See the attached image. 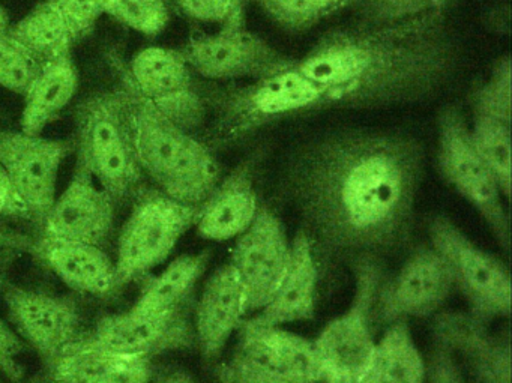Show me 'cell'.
<instances>
[{
  "label": "cell",
  "instance_id": "obj_22",
  "mask_svg": "<svg viewBox=\"0 0 512 383\" xmlns=\"http://www.w3.org/2000/svg\"><path fill=\"white\" fill-rule=\"evenodd\" d=\"M233 356L253 367L278 371L304 382L323 383L314 340L287 331L283 326L242 323L238 350Z\"/></svg>",
  "mask_w": 512,
  "mask_h": 383
},
{
  "label": "cell",
  "instance_id": "obj_21",
  "mask_svg": "<svg viewBox=\"0 0 512 383\" xmlns=\"http://www.w3.org/2000/svg\"><path fill=\"white\" fill-rule=\"evenodd\" d=\"M248 313L244 286L230 263L215 269L194 307L196 347L206 361H217Z\"/></svg>",
  "mask_w": 512,
  "mask_h": 383
},
{
  "label": "cell",
  "instance_id": "obj_7",
  "mask_svg": "<svg viewBox=\"0 0 512 383\" xmlns=\"http://www.w3.org/2000/svg\"><path fill=\"white\" fill-rule=\"evenodd\" d=\"M355 277L349 308L314 338L323 383H356L374 346V307L383 281L382 262L359 259L350 265Z\"/></svg>",
  "mask_w": 512,
  "mask_h": 383
},
{
  "label": "cell",
  "instance_id": "obj_27",
  "mask_svg": "<svg viewBox=\"0 0 512 383\" xmlns=\"http://www.w3.org/2000/svg\"><path fill=\"white\" fill-rule=\"evenodd\" d=\"M17 40L40 64L73 55L79 35L55 0H44L14 25Z\"/></svg>",
  "mask_w": 512,
  "mask_h": 383
},
{
  "label": "cell",
  "instance_id": "obj_41",
  "mask_svg": "<svg viewBox=\"0 0 512 383\" xmlns=\"http://www.w3.org/2000/svg\"><path fill=\"white\" fill-rule=\"evenodd\" d=\"M0 217L26 218L25 206L17 196L2 164H0Z\"/></svg>",
  "mask_w": 512,
  "mask_h": 383
},
{
  "label": "cell",
  "instance_id": "obj_16",
  "mask_svg": "<svg viewBox=\"0 0 512 383\" xmlns=\"http://www.w3.org/2000/svg\"><path fill=\"white\" fill-rule=\"evenodd\" d=\"M292 242L274 209L260 205L251 226L236 238L232 262L245 295L248 313H259L274 296L289 266Z\"/></svg>",
  "mask_w": 512,
  "mask_h": 383
},
{
  "label": "cell",
  "instance_id": "obj_19",
  "mask_svg": "<svg viewBox=\"0 0 512 383\" xmlns=\"http://www.w3.org/2000/svg\"><path fill=\"white\" fill-rule=\"evenodd\" d=\"M433 337L466 361L476 382L512 383L509 331L493 332L473 314L445 311L434 319Z\"/></svg>",
  "mask_w": 512,
  "mask_h": 383
},
{
  "label": "cell",
  "instance_id": "obj_43",
  "mask_svg": "<svg viewBox=\"0 0 512 383\" xmlns=\"http://www.w3.org/2000/svg\"><path fill=\"white\" fill-rule=\"evenodd\" d=\"M242 2H244L245 5H247L248 0H242Z\"/></svg>",
  "mask_w": 512,
  "mask_h": 383
},
{
  "label": "cell",
  "instance_id": "obj_12",
  "mask_svg": "<svg viewBox=\"0 0 512 383\" xmlns=\"http://www.w3.org/2000/svg\"><path fill=\"white\" fill-rule=\"evenodd\" d=\"M80 340L92 349L124 359H152L161 353L196 347L190 305L163 313L137 311L101 317Z\"/></svg>",
  "mask_w": 512,
  "mask_h": 383
},
{
  "label": "cell",
  "instance_id": "obj_24",
  "mask_svg": "<svg viewBox=\"0 0 512 383\" xmlns=\"http://www.w3.org/2000/svg\"><path fill=\"white\" fill-rule=\"evenodd\" d=\"M79 91L73 55L44 62L23 92L20 130L40 136L70 106Z\"/></svg>",
  "mask_w": 512,
  "mask_h": 383
},
{
  "label": "cell",
  "instance_id": "obj_10",
  "mask_svg": "<svg viewBox=\"0 0 512 383\" xmlns=\"http://www.w3.org/2000/svg\"><path fill=\"white\" fill-rule=\"evenodd\" d=\"M116 71L119 83L184 130L193 133L205 122L208 101L182 50L146 47Z\"/></svg>",
  "mask_w": 512,
  "mask_h": 383
},
{
  "label": "cell",
  "instance_id": "obj_34",
  "mask_svg": "<svg viewBox=\"0 0 512 383\" xmlns=\"http://www.w3.org/2000/svg\"><path fill=\"white\" fill-rule=\"evenodd\" d=\"M451 0H364V23H388L413 19L434 11L445 10Z\"/></svg>",
  "mask_w": 512,
  "mask_h": 383
},
{
  "label": "cell",
  "instance_id": "obj_40",
  "mask_svg": "<svg viewBox=\"0 0 512 383\" xmlns=\"http://www.w3.org/2000/svg\"><path fill=\"white\" fill-rule=\"evenodd\" d=\"M151 359H121L95 383H152Z\"/></svg>",
  "mask_w": 512,
  "mask_h": 383
},
{
  "label": "cell",
  "instance_id": "obj_11",
  "mask_svg": "<svg viewBox=\"0 0 512 383\" xmlns=\"http://www.w3.org/2000/svg\"><path fill=\"white\" fill-rule=\"evenodd\" d=\"M182 53L194 74L212 82L262 79L296 64L247 29L245 13L235 14L217 32L191 37Z\"/></svg>",
  "mask_w": 512,
  "mask_h": 383
},
{
  "label": "cell",
  "instance_id": "obj_9",
  "mask_svg": "<svg viewBox=\"0 0 512 383\" xmlns=\"http://www.w3.org/2000/svg\"><path fill=\"white\" fill-rule=\"evenodd\" d=\"M428 238L448 263L455 289L469 302L470 314L484 322L511 316V274L499 259L479 248L445 215L431 218Z\"/></svg>",
  "mask_w": 512,
  "mask_h": 383
},
{
  "label": "cell",
  "instance_id": "obj_37",
  "mask_svg": "<svg viewBox=\"0 0 512 383\" xmlns=\"http://www.w3.org/2000/svg\"><path fill=\"white\" fill-rule=\"evenodd\" d=\"M218 377L221 383H311L278 373V371L253 367L235 356L227 364L220 365Z\"/></svg>",
  "mask_w": 512,
  "mask_h": 383
},
{
  "label": "cell",
  "instance_id": "obj_3",
  "mask_svg": "<svg viewBox=\"0 0 512 383\" xmlns=\"http://www.w3.org/2000/svg\"><path fill=\"white\" fill-rule=\"evenodd\" d=\"M119 85L128 95L137 158L145 178L170 199L193 206L205 203L223 178L214 149Z\"/></svg>",
  "mask_w": 512,
  "mask_h": 383
},
{
  "label": "cell",
  "instance_id": "obj_2",
  "mask_svg": "<svg viewBox=\"0 0 512 383\" xmlns=\"http://www.w3.org/2000/svg\"><path fill=\"white\" fill-rule=\"evenodd\" d=\"M458 47L443 11L337 29L296 67L328 106L373 107L430 97L454 76Z\"/></svg>",
  "mask_w": 512,
  "mask_h": 383
},
{
  "label": "cell",
  "instance_id": "obj_35",
  "mask_svg": "<svg viewBox=\"0 0 512 383\" xmlns=\"http://www.w3.org/2000/svg\"><path fill=\"white\" fill-rule=\"evenodd\" d=\"M175 4L184 16L212 25H224L235 14L245 13L242 0H175Z\"/></svg>",
  "mask_w": 512,
  "mask_h": 383
},
{
  "label": "cell",
  "instance_id": "obj_39",
  "mask_svg": "<svg viewBox=\"0 0 512 383\" xmlns=\"http://www.w3.org/2000/svg\"><path fill=\"white\" fill-rule=\"evenodd\" d=\"M427 383H469L464 376L458 356L454 355L451 349L445 344L434 341L430 359L427 362Z\"/></svg>",
  "mask_w": 512,
  "mask_h": 383
},
{
  "label": "cell",
  "instance_id": "obj_33",
  "mask_svg": "<svg viewBox=\"0 0 512 383\" xmlns=\"http://www.w3.org/2000/svg\"><path fill=\"white\" fill-rule=\"evenodd\" d=\"M101 4L104 16L145 37H158L170 22L167 0H101Z\"/></svg>",
  "mask_w": 512,
  "mask_h": 383
},
{
  "label": "cell",
  "instance_id": "obj_28",
  "mask_svg": "<svg viewBox=\"0 0 512 383\" xmlns=\"http://www.w3.org/2000/svg\"><path fill=\"white\" fill-rule=\"evenodd\" d=\"M470 140L481 160L488 167L506 200L511 199L512 190V142L511 124L473 115L469 124Z\"/></svg>",
  "mask_w": 512,
  "mask_h": 383
},
{
  "label": "cell",
  "instance_id": "obj_32",
  "mask_svg": "<svg viewBox=\"0 0 512 383\" xmlns=\"http://www.w3.org/2000/svg\"><path fill=\"white\" fill-rule=\"evenodd\" d=\"M473 115L488 116L512 125V62L509 56L499 59L490 76L479 83L470 95Z\"/></svg>",
  "mask_w": 512,
  "mask_h": 383
},
{
  "label": "cell",
  "instance_id": "obj_8",
  "mask_svg": "<svg viewBox=\"0 0 512 383\" xmlns=\"http://www.w3.org/2000/svg\"><path fill=\"white\" fill-rule=\"evenodd\" d=\"M437 167L442 178L484 218L503 250H511V220L502 191L470 140L469 122L458 106L437 118Z\"/></svg>",
  "mask_w": 512,
  "mask_h": 383
},
{
  "label": "cell",
  "instance_id": "obj_25",
  "mask_svg": "<svg viewBox=\"0 0 512 383\" xmlns=\"http://www.w3.org/2000/svg\"><path fill=\"white\" fill-rule=\"evenodd\" d=\"M427 361L407 320L386 326L356 383H425Z\"/></svg>",
  "mask_w": 512,
  "mask_h": 383
},
{
  "label": "cell",
  "instance_id": "obj_36",
  "mask_svg": "<svg viewBox=\"0 0 512 383\" xmlns=\"http://www.w3.org/2000/svg\"><path fill=\"white\" fill-rule=\"evenodd\" d=\"M25 350L26 343L16 329L0 317V376L7 377L13 383L25 377V367L20 362Z\"/></svg>",
  "mask_w": 512,
  "mask_h": 383
},
{
  "label": "cell",
  "instance_id": "obj_1",
  "mask_svg": "<svg viewBox=\"0 0 512 383\" xmlns=\"http://www.w3.org/2000/svg\"><path fill=\"white\" fill-rule=\"evenodd\" d=\"M424 148L388 131L343 130L302 146L284 175L317 263L352 265L397 253L412 239Z\"/></svg>",
  "mask_w": 512,
  "mask_h": 383
},
{
  "label": "cell",
  "instance_id": "obj_18",
  "mask_svg": "<svg viewBox=\"0 0 512 383\" xmlns=\"http://www.w3.org/2000/svg\"><path fill=\"white\" fill-rule=\"evenodd\" d=\"M116 203L88 167L76 160L73 176L56 196L40 232L104 248L115 229Z\"/></svg>",
  "mask_w": 512,
  "mask_h": 383
},
{
  "label": "cell",
  "instance_id": "obj_15",
  "mask_svg": "<svg viewBox=\"0 0 512 383\" xmlns=\"http://www.w3.org/2000/svg\"><path fill=\"white\" fill-rule=\"evenodd\" d=\"M455 289L448 263L431 245L412 251L394 277L385 280L377 295L374 322L391 325L410 317H430Z\"/></svg>",
  "mask_w": 512,
  "mask_h": 383
},
{
  "label": "cell",
  "instance_id": "obj_42",
  "mask_svg": "<svg viewBox=\"0 0 512 383\" xmlns=\"http://www.w3.org/2000/svg\"><path fill=\"white\" fill-rule=\"evenodd\" d=\"M152 383H194L193 377L185 371H172V373L164 374L160 379L154 380Z\"/></svg>",
  "mask_w": 512,
  "mask_h": 383
},
{
  "label": "cell",
  "instance_id": "obj_13",
  "mask_svg": "<svg viewBox=\"0 0 512 383\" xmlns=\"http://www.w3.org/2000/svg\"><path fill=\"white\" fill-rule=\"evenodd\" d=\"M74 139H47L20 131H0V164L7 172L26 218L38 227L58 196V178Z\"/></svg>",
  "mask_w": 512,
  "mask_h": 383
},
{
  "label": "cell",
  "instance_id": "obj_6",
  "mask_svg": "<svg viewBox=\"0 0 512 383\" xmlns=\"http://www.w3.org/2000/svg\"><path fill=\"white\" fill-rule=\"evenodd\" d=\"M199 214L200 206L185 205L155 188H143L134 197L116 245L118 290L166 262L182 236L196 226Z\"/></svg>",
  "mask_w": 512,
  "mask_h": 383
},
{
  "label": "cell",
  "instance_id": "obj_4",
  "mask_svg": "<svg viewBox=\"0 0 512 383\" xmlns=\"http://www.w3.org/2000/svg\"><path fill=\"white\" fill-rule=\"evenodd\" d=\"M74 121L77 160L116 202L136 197L146 178L137 158L125 89L119 85L86 98L76 107Z\"/></svg>",
  "mask_w": 512,
  "mask_h": 383
},
{
  "label": "cell",
  "instance_id": "obj_26",
  "mask_svg": "<svg viewBox=\"0 0 512 383\" xmlns=\"http://www.w3.org/2000/svg\"><path fill=\"white\" fill-rule=\"evenodd\" d=\"M211 253L184 254L170 262L160 274L148 278L133 310L163 313L190 305L191 296L208 268Z\"/></svg>",
  "mask_w": 512,
  "mask_h": 383
},
{
  "label": "cell",
  "instance_id": "obj_20",
  "mask_svg": "<svg viewBox=\"0 0 512 383\" xmlns=\"http://www.w3.org/2000/svg\"><path fill=\"white\" fill-rule=\"evenodd\" d=\"M262 152L248 155L221 178L211 196L200 205L196 229L202 238L223 242L245 232L260 209L256 190V170Z\"/></svg>",
  "mask_w": 512,
  "mask_h": 383
},
{
  "label": "cell",
  "instance_id": "obj_23",
  "mask_svg": "<svg viewBox=\"0 0 512 383\" xmlns=\"http://www.w3.org/2000/svg\"><path fill=\"white\" fill-rule=\"evenodd\" d=\"M320 266L314 256L310 239L298 230L292 241L289 266L271 301L244 320L247 325L284 326L305 322L316 316L317 284Z\"/></svg>",
  "mask_w": 512,
  "mask_h": 383
},
{
  "label": "cell",
  "instance_id": "obj_5",
  "mask_svg": "<svg viewBox=\"0 0 512 383\" xmlns=\"http://www.w3.org/2000/svg\"><path fill=\"white\" fill-rule=\"evenodd\" d=\"M217 116L208 145L223 148L247 139L265 125L328 107L325 91L305 77L296 64L253 80L251 85L229 88L215 98Z\"/></svg>",
  "mask_w": 512,
  "mask_h": 383
},
{
  "label": "cell",
  "instance_id": "obj_17",
  "mask_svg": "<svg viewBox=\"0 0 512 383\" xmlns=\"http://www.w3.org/2000/svg\"><path fill=\"white\" fill-rule=\"evenodd\" d=\"M0 247L31 254L76 292L98 298H109L118 292L115 260L97 245L41 232L38 236L0 232Z\"/></svg>",
  "mask_w": 512,
  "mask_h": 383
},
{
  "label": "cell",
  "instance_id": "obj_31",
  "mask_svg": "<svg viewBox=\"0 0 512 383\" xmlns=\"http://www.w3.org/2000/svg\"><path fill=\"white\" fill-rule=\"evenodd\" d=\"M352 2L355 0H259L269 19L293 32L313 28Z\"/></svg>",
  "mask_w": 512,
  "mask_h": 383
},
{
  "label": "cell",
  "instance_id": "obj_38",
  "mask_svg": "<svg viewBox=\"0 0 512 383\" xmlns=\"http://www.w3.org/2000/svg\"><path fill=\"white\" fill-rule=\"evenodd\" d=\"M55 4L80 40L88 37L104 16L101 0H55Z\"/></svg>",
  "mask_w": 512,
  "mask_h": 383
},
{
  "label": "cell",
  "instance_id": "obj_14",
  "mask_svg": "<svg viewBox=\"0 0 512 383\" xmlns=\"http://www.w3.org/2000/svg\"><path fill=\"white\" fill-rule=\"evenodd\" d=\"M11 326L50 368L79 340L82 313L73 296L49 295L16 284L0 286Z\"/></svg>",
  "mask_w": 512,
  "mask_h": 383
},
{
  "label": "cell",
  "instance_id": "obj_29",
  "mask_svg": "<svg viewBox=\"0 0 512 383\" xmlns=\"http://www.w3.org/2000/svg\"><path fill=\"white\" fill-rule=\"evenodd\" d=\"M40 65L17 40L8 11L0 4V86L23 95Z\"/></svg>",
  "mask_w": 512,
  "mask_h": 383
},
{
  "label": "cell",
  "instance_id": "obj_30",
  "mask_svg": "<svg viewBox=\"0 0 512 383\" xmlns=\"http://www.w3.org/2000/svg\"><path fill=\"white\" fill-rule=\"evenodd\" d=\"M121 359L124 358L86 346L79 338L52 367L47 368L44 383H95Z\"/></svg>",
  "mask_w": 512,
  "mask_h": 383
}]
</instances>
